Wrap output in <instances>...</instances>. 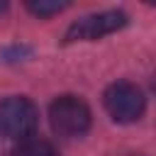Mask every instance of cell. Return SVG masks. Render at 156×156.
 <instances>
[{
  "instance_id": "obj_1",
  "label": "cell",
  "mask_w": 156,
  "mask_h": 156,
  "mask_svg": "<svg viewBox=\"0 0 156 156\" xmlns=\"http://www.w3.org/2000/svg\"><path fill=\"white\" fill-rule=\"evenodd\" d=\"M37 124H39V110L32 100L22 95L0 100V134L2 136L24 141L34 134Z\"/></svg>"
},
{
  "instance_id": "obj_2",
  "label": "cell",
  "mask_w": 156,
  "mask_h": 156,
  "mask_svg": "<svg viewBox=\"0 0 156 156\" xmlns=\"http://www.w3.org/2000/svg\"><path fill=\"white\" fill-rule=\"evenodd\" d=\"M49 122L58 136H83L90 129V107L76 95H61L49 107Z\"/></svg>"
},
{
  "instance_id": "obj_3",
  "label": "cell",
  "mask_w": 156,
  "mask_h": 156,
  "mask_svg": "<svg viewBox=\"0 0 156 156\" xmlns=\"http://www.w3.org/2000/svg\"><path fill=\"white\" fill-rule=\"evenodd\" d=\"M144 107H146V98L141 88L129 80H117L105 90V110L115 122L122 124L136 122L144 115Z\"/></svg>"
},
{
  "instance_id": "obj_4",
  "label": "cell",
  "mask_w": 156,
  "mask_h": 156,
  "mask_svg": "<svg viewBox=\"0 0 156 156\" xmlns=\"http://www.w3.org/2000/svg\"><path fill=\"white\" fill-rule=\"evenodd\" d=\"M127 24V15L122 10H105V12H95V15H85L80 20H76L68 29L63 41H90V39H100L107 37L117 29H122Z\"/></svg>"
},
{
  "instance_id": "obj_5",
  "label": "cell",
  "mask_w": 156,
  "mask_h": 156,
  "mask_svg": "<svg viewBox=\"0 0 156 156\" xmlns=\"http://www.w3.org/2000/svg\"><path fill=\"white\" fill-rule=\"evenodd\" d=\"M12 156H58L56 149L44 139H24L12 151Z\"/></svg>"
},
{
  "instance_id": "obj_6",
  "label": "cell",
  "mask_w": 156,
  "mask_h": 156,
  "mask_svg": "<svg viewBox=\"0 0 156 156\" xmlns=\"http://www.w3.org/2000/svg\"><path fill=\"white\" fill-rule=\"evenodd\" d=\"M66 7H68V2H63V0H32V2H27V10L37 17H51Z\"/></svg>"
},
{
  "instance_id": "obj_7",
  "label": "cell",
  "mask_w": 156,
  "mask_h": 156,
  "mask_svg": "<svg viewBox=\"0 0 156 156\" xmlns=\"http://www.w3.org/2000/svg\"><path fill=\"white\" fill-rule=\"evenodd\" d=\"M7 10V2H0V12H5Z\"/></svg>"
}]
</instances>
